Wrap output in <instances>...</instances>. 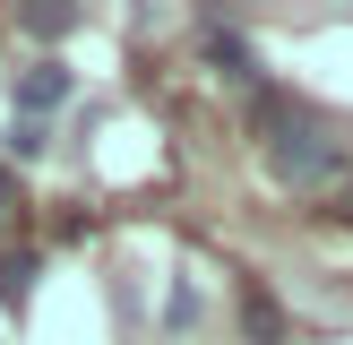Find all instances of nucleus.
I'll use <instances>...</instances> for the list:
<instances>
[{"mask_svg":"<svg viewBox=\"0 0 353 345\" xmlns=\"http://www.w3.org/2000/svg\"><path fill=\"white\" fill-rule=\"evenodd\" d=\"M250 138H259V155H268V172L285 190H319V181L345 172V147L327 130V112L302 103V95H285V86H259L250 95Z\"/></svg>","mask_w":353,"mask_h":345,"instance_id":"nucleus-1","label":"nucleus"},{"mask_svg":"<svg viewBox=\"0 0 353 345\" xmlns=\"http://www.w3.org/2000/svg\"><path fill=\"white\" fill-rule=\"evenodd\" d=\"M69 95H78V78H69L61 61H34V69H17V78H9V103H17V121H52Z\"/></svg>","mask_w":353,"mask_h":345,"instance_id":"nucleus-2","label":"nucleus"},{"mask_svg":"<svg viewBox=\"0 0 353 345\" xmlns=\"http://www.w3.org/2000/svg\"><path fill=\"white\" fill-rule=\"evenodd\" d=\"M199 43H207V61H216V69H224V78H233V86H259V52L241 43L233 26H207Z\"/></svg>","mask_w":353,"mask_h":345,"instance_id":"nucleus-3","label":"nucleus"},{"mask_svg":"<svg viewBox=\"0 0 353 345\" xmlns=\"http://www.w3.org/2000/svg\"><path fill=\"white\" fill-rule=\"evenodd\" d=\"M34 276H43V268H34V250H0V302L26 310V302H34Z\"/></svg>","mask_w":353,"mask_h":345,"instance_id":"nucleus-4","label":"nucleus"},{"mask_svg":"<svg viewBox=\"0 0 353 345\" xmlns=\"http://www.w3.org/2000/svg\"><path fill=\"white\" fill-rule=\"evenodd\" d=\"M43 147H52V121H9V155L17 164H34Z\"/></svg>","mask_w":353,"mask_h":345,"instance_id":"nucleus-5","label":"nucleus"},{"mask_svg":"<svg viewBox=\"0 0 353 345\" xmlns=\"http://www.w3.org/2000/svg\"><path fill=\"white\" fill-rule=\"evenodd\" d=\"M241 319H250V337H276V319H285V310H276V293H241Z\"/></svg>","mask_w":353,"mask_h":345,"instance_id":"nucleus-6","label":"nucleus"},{"mask_svg":"<svg viewBox=\"0 0 353 345\" xmlns=\"http://www.w3.org/2000/svg\"><path fill=\"white\" fill-rule=\"evenodd\" d=\"M17 216H26V190H17V172H9V164H0V241H9V233H17Z\"/></svg>","mask_w":353,"mask_h":345,"instance_id":"nucleus-7","label":"nucleus"},{"mask_svg":"<svg viewBox=\"0 0 353 345\" xmlns=\"http://www.w3.org/2000/svg\"><path fill=\"white\" fill-rule=\"evenodd\" d=\"M190 319H199V285H172V302H164V328H172V337H181Z\"/></svg>","mask_w":353,"mask_h":345,"instance_id":"nucleus-8","label":"nucleus"},{"mask_svg":"<svg viewBox=\"0 0 353 345\" xmlns=\"http://www.w3.org/2000/svg\"><path fill=\"white\" fill-rule=\"evenodd\" d=\"M26 26H34V34H69V26H78V9H34Z\"/></svg>","mask_w":353,"mask_h":345,"instance_id":"nucleus-9","label":"nucleus"},{"mask_svg":"<svg viewBox=\"0 0 353 345\" xmlns=\"http://www.w3.org/2000/svg\"><path fill=\"white\" fill-rule=\"evenodd\" d=\"M336 216H345V224H353V172H345V190H336Z\"/></svg>","mask_w":353,"mask_h":345,"instance_id":"nucleus-10","label":"nucleus"}]
</instances>
